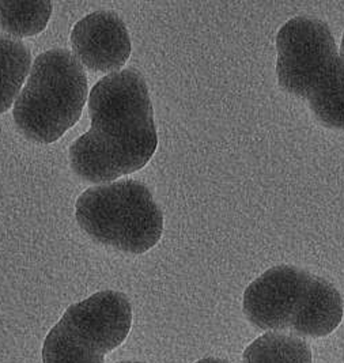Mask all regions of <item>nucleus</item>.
I'll list each match as a JSON object with an SVG mask.
<instances>
[{
	"label": "nucleus",
	"mask_w": 344,
	"mask_h": 363,
	"mask_svg": "<svg viewBox=\"0 0 344 363\" xmlns=\"http://www.w3.org/2000/svg\"><path fill=\"white\" fill-rule=\"evenodd\" d=\"M91 127L70 147V164L84 182L109 184L143 169L158 135L143 77L123 69L104 77L90 91Z\"/></svg>",
	"instance_id": "f257e3e1"
},
{
	"label": "nucleus",
	"mask_w": 344,
	"mask_h": 363,
	"mask_svg": "<svg viewBox=\"0 0 344 363\" xmlns=\"http://www.w3.org/2000/svg\"><path fill=\"white\" fill-rule=\"evenodd\" d=\"M277 50L279 86L306 99L324 127L344 131V57L327 23L311 17L287 21Z\"/></svg>",
	"instance_id": "f03ea898"
},
{
	"label": "nucleus",
	"mask_w": 344,
	"mask_h": 363,
	"mask_svg": "<svg viewBox=\"0 0 344 363\" xmlns=\"http://www.w3.org/2000/svg\"><path fill=\"white\" fill-rule=\"evenodd\" d=\"M87 99V78L67 50L41 53L14 104L18 130L28 139L50 145L78 123Z\"/></svg>",
	"instance_id": "7ed1b4c3"
},
{
	"label": "nucleus",
	"mask_w": 344,
	"mask_h": 363,
	"mask_svg": "<svg viewBox=\"0 0 344 363\" xmlns=\"http://www.w3.org/2000/svg\"><path fill=\"white\" fill-rule=\"evenodd\" d=\"M75 218L93 241L132 255L155 247L164 230L162 211L148 186L136 180L86 189L77 201Z\"/></svg>",
	"instance_id": "20e7f679"
},
{
	"label": "nucleus",
	"mask_w": 344,
	"mask_h": 363,
	"mask_svg": "<svg viewBox=\"0 0 344 363\" xmlns=\"http://www.w3.org/2000/svg\"><path fill=\"white\" fill-rule=\"evenodd\" d=\"M132 325L130 301L117 291H101L70 306L43 346V363H105V354L121 346Z\"/></svg>",
	"instance_id": "39448f33"
},
{
	"label": "nucleus",
	"mask_w": 344,
	"mask_h": 363,
	"mask_svg": "<svg viewBox=\"0 0 344 363\" xmlns=\"http://www.w3.org/2000/svg\"><path fill=\"white\" fill-rule=\"evenodd\" d=\"M314 275L292 265H278L252 281L244 294V313L257 328L290 330L311 296Z\"/></svg>",
	"instance_id": "423d86ee"
},
{
	"label": "nucleus",
	"mask_w": 344,
	"mask_h": 363,
	"mask_svg": "<svg viewBox=\"0 0 344 363\" xmlns=\"http://www.w3.org/2000/svg\"><path fill=\"white\" fill-rule=\"evenodd\" d=\"M74 56L94 72L115 74L131 55V38L124 21L113 11H96L72 29Z\"/></svg>",
	"instance_id": "0eeeda50"
},
{
	"label": "nucleus",
	"mask_w": 344,
	"mask_h": 363,
	"mask_svg": "<svg viewBox=\"0 0 344 363\" xmlns=\"http://www.w3.org/2000/svg\"><path fill=\"white\" fill-rule=\"evenodd\" d=\"M343 320V298L329 281L316 277L311 296L290 330L298 336L323 337L332 333Z\"/></svg>",
	"instance_id": "6e6552de"
},
{
	"label": "nucleus",
	"mask_w": 344,
	"mask_h": 363,
	"mask_svg": "<svg viewBox=\"0 0 344 363\" xmlns=\"http://www.w3.org/2000/svg\"><path fill=\"white\" fill-rule=\"evenodd\" d=\"M32 67V55L19 40L0 35V115L7 112L21 94Z\"/></svg>",
	"instance_id": "1a4fd4ad"
},
{
	"label": "nucleus",
	"mask_w": 344,
	"mask_h": 363,
	"mask_svg": "<svg viewBox=\"0 0 344 363\" xmlns=\"http://www.w3.org/2000/svg\"><path fill=\"white\" fill-rule=\"evenodd\" d=\"M244 363H311L309 345L292 335L267 332L246 347Z\"/></svg>",
	"instance_id": "9d476101"
},
{
	"label": "nucleus",
	"mask_w": 344,
	"mask_h": 363,
	"mask_svg": "<svg viewBox=\"0 0 344 363\" xmlns=\"http://www.w3.org/2000/svg\"><path fill=\"white\" fill-rule=\"evenodd\" d=\"M52 16L50 1H0V26L14 37H32L45 30Z\"/></svg>",
	"instance_id": "9b49d317"
},
{
	"label": "nucleus",
	"mask_w": 344,
	"mask_h": 363,
	"mask_svg": "<svg viewBox=\"0 0 344 363\" xmlns=\"http://www.w3.org/2000/svg\"><path fill=\"white\" fill-rule=\"evenodd\" d=\"M196 363H230L228 361H223V359H219V358H204V359H200Z\"/></svg>",
	"instance_id": "f8f14e48"
},
{
	"label": "nucleus",
	"mask_w": 344,
	"mask_h": 363,
	"mask_svg": "<svg viewBox=\"0 0 344 363\" xmlns=\"http://www.w3.org/2000/svg\"><path fill=\"white\" fill-rule=\"evenodd\" d=\"M340 55L344 57V34L343 38H342V44H340Z\"/></svg>",
	"instance_id": "ddd939ff"
},
{
	"label": "nucleus",
	"mask_w": 344,
	"mask_h": 363,
	"mask_svg": "<svg viewBox=\"0 0 344 363\" xmlns=\"http://www.w3.org/2000/svg\"><path fill=\"white\" fill-rule=\"evenodd\" d=\"M118 363H142V362H136V361H123V362Z\"/></svg>",
	"instance_id": "4468645a"
}]
</instances>
